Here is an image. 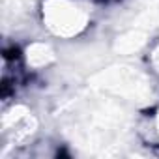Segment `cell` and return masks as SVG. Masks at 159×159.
<instances>
[{"instance_id":"cell-1","label":"cell","mask_w":159,"mask_h":159,"mask_svg":"<svg viewBox=\"0 0 159 159\" xmlns=\"http://www.w3.org/2000/svg\"><path fill=\"white\" fill-rule=\"evenodd\" d=\"M90 8L81 0H45L43 25L56 38H75L90 25Z\"/></svg>"},{"instance_id":"cell-2","label":"cell","mask_w":159,"mask_h":159,"mask_svg":"<svg viewBox=\"0 0 159 159\" xmlns=\"http://www.w3.org/2000/svg\"><path fill=\"white\" fill-rule=\"evenodd\" d=\"M152 129H153V133H155V137L159 139V109L153 112V116H152Z\"/></svg>"}]
</instances>
